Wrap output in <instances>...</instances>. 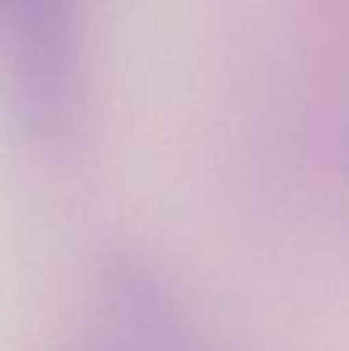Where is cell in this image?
<instances>
[]
</instances>
